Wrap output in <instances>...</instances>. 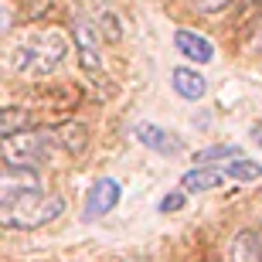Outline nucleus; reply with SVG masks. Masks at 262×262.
I'll return each mask as SVG.
<instances>
[{
    "label": "nucleus",
    "mask_w": 262,
    "mask_h": 262,
    "mask_svg": "<svg viewBox=\"0 0 262 262\" xmlns=\"http://www.w3.org/2000/svg\"><path fill=\"white\" fill-rule=\"evenodd\" d=\"M119 198H123V184L116 177H99L96 184L89 187V198H85V222H96V218L109 214L119 204Z\"/></svg>",
    "instance_id": "nucleus-5"
},
{
    "label": "nucleus",
    "mask_w": 262,
    "mask_h": 262,
    "mask_svg": "<svg viewBox=\"0 0 262 262\" xmlns=\"http://www.w3.org/2000/svg\"><path fill=\"white\" fill-rule=\"evenodd\" d=\"M61 211H65V198L45 194L38 187V191H28V194L0 204V225L14 228V232H34V228H45L48 222H55Z\"/></svg>",
    "instance_id": "nucleus-2"
},
{
    "label": "nucleus",
    "mask_w": 262,
    "mask_h": 262,
    "mask_svg": "<svg viewBox=\"0 0 262 262\" xmlns=\"http://www.w3.org/2000/svg\"><path fill=\"white\" fill-rule=\"evenodd\" d=\"M72 41L61 28L51 24H31L20 34H14L7 45V65L24 78H45L55 75L65 65Z\"/></svg>",
    "instance_id": "nucleus-1"
},
{
    "label": "nucleus",
    "mask_w": 262,
    "mask_h": 262,
    "mask_svg": "<svg viewBox=\"0 0 262 262\" xmlns=\"http://www.w3.org/2000/svg\"><path fill=\"white\" fill-rule=\"evenodd\" d=\"M133 136L146 146V150H154V154H160V157H177L181 150H184V146H181V140H177L170 129L157 126V123H136V126H133Z\"/></svg>",
    "instance_id": "nucleus-6"
},
{
    "label": "nucleus",
    "mask_w": 262,
    "mask_h": 262,
    "mask_svg": "<svg viewBox=\"0 0 262 262\" xmlns=\"http://www.w3.org/2000/svg\"><path fill=\"white\" fill-rule=\"evenodd\" d=\"M170 85H174V92L181 99H187V102H198V99L208 96V78H204L198 68H187V65H177L174 72H170Z\"/></svg>",
    "instance_id": "nucleus-7"
},
{
    "label": "nucleus",
    "mask_w": 262,
    "mask_h": 262,
    "mask_svg": "<svg viewBox=\"0 0 262 262\" xmlns=\"http://www.w3.org/2000/svg\"><path fill=\"white\" fill-rule=\"evenodd\" d=\"M214 167L225 174V181H259L262 177V164H255L249 157H232L228 164H214Z\"/></svg>",
    "instance_id": "nucleus-13"
},
{
    "label": "nucleus",
    "mask_w": 262,
    "mask_h": 262,
    "mask_svg": "<svg viewBox=\"0 0 262 262\" xmlns=\"http://www.w3.org/2000/svg\"><path fill=\"white\" fill-rule=\"evenodd\" d=\"M184 201H187V194L184 191H177V194H167L164 201H160V211H177V208H184Z\"/></svg>",
    "instance_id": "nucleus-18"
},
{
    "label": "nucleus",
    "mask_w": 262,
    "mask_h": 262,
    "mask_svg": "<svg viewBox=\"0 0 262 262\" xmlns=\"http://www.w3.org/2000/svg\"><path fill=\"white\" fill-rule=\"evenodd\" d=\"M51 154V129H20V133L0 136V157L7 167L38 170Z\"/></svg>",
    "instance_id": "nucleus-3"
},
{
    "label": "nucleus",
    "mask_w": 262,
    "mask_h": 262,
    "mask_svg": "<svg viewBox=\"0 0 262 262\" xmlns=\"http://www.w3.org/2000/svg\"><path fill=\"white\" fill-rule=\"evenodd\" d=\"M38 174L34 170H24V167H7L0 174V204L10 201V198H20L28 191H38Z\"/></svg>",
    "instance_id": "nucleus-8"
},
{
    "label": "nucleus",
    "mask_w": 262,
    "mask_h": 262,
    "mask_svg": "<svg viewBox=\"0 0 262 262\" xmlns=\"http://www.w3.org/2000/svg\"><path fill=\"white\" fill-rule=\"evenodd\" d=\"M51 143H58L65 154H82L89 146V126L82 123H58V126H51Z\"/></svg>",
    "instance_id": "nucleus-11"
},
{
    "label": "nucleus",
    "mask_w": 262,
    "mask_h": 262,
    "mask_svg": "<svg viewBox=\"0 0 262 262\" xmlns=\"http://www.w3.org/2000/svg\"><path fill=\"white\" fill-rule=\"evenodd\" d=\"M75 48H78V58H82V68L96 78V85H106V72H102V58H99L96 24H85V20L75 24Z\"/></svg>",
    "instance_id": "nucleus-4"
},
{
    "label": "nucleus",
    "mask_w": 262,
    "mask_h": 262,
    "mask_svg": "<svg viewBox=\"0 0 262 262\" xmlns=\"http://www.w3.org/2000/svg\"><path fill=\"white\" fill-rule=\"evenodd\" d=\"M228 262H262V232H255V228H242V232L232 238Z\"/></svg>",
    "instance_id": "nucleus-10"
},
{
    "label": "nucleus",
    "mask_w": 262,
    "mask_h": 262,
    "mask_svg": "<svg viewBox=\"0 0 262 262\" xmlns=\"http://www.w3.org/2000/svg\"><path fill=\"white\" fill-rule=\"evenodd\" d=\"M232 157H242V150H238V146L222 143V146H211V150H201L194 164L198 167H208V164H214V160H222V164H225V160H232Z\"/></svg>",
    "instance_id": "nucleus-15"
},
{
    "label": "nucleus",
    "mask_w": 262,
    "mask_h": 262,
    "mask_svg": "<svg viewBox=\"0 0 262 262\" xmlns=\"http://www.w3.org/2000/svg\"><path fill=\"white\" fill-rule=\"evenodd\" d=\"M102 31H106L109 41H119V38H123V31H119V17H113L109 10L102 14Z\"/></svg>",
    "instance_id": "nucleus-16"
},
{
    "label": "nucleus",
    "mask_w": 262,
    "mask_h": 262,
    "mask_svg": "<svg viewBox=\"0 0 262 262\" xmlns=\"http://www.w3.org/2000/svg\"><path fill=\"white\" fill-rule=\"evenodd\" d=\"M249 136H252L255 143L262 146V123H252V129H249Z\"/></svg>",
    "instance_id": "nucleus-20"
},
{
    "label": "nucleus",
    "mask_w": 262,
    "mask_h": 262,
    "mask_svg": "<svg viewBox=\"0 0 262 262\" xmlns=\"http://www.w3.org/2000/svg\"><path fill=\"white\" fill-rule=\"evenodd\" d=\"M174 45H177V51L184 55L187 61H198V65H208V61L214 58V45L204 34H194V31H177L174 34Z\"/></svg>",
    "instance_id": "nucleus-9"
},
{
    "label": "nucleus",
    "mask_w": 262,
    "mask_h": 262,
    "mask_svg": "<svg viewBox=\"0 0 262 262\" xmlns=\"http://www.w3.org/2000/svg\"><path fill=\"white\" fill-rule=\"evenodd\" d=\"M31 126V113L20 106H0V136L20 133V129Z\"/></svg>",
    "instance_id": "nucleus-14"
},
{
    "label": "nucleus",
    "mask_w": 262,
    "mask_h": 262,
    "mask_svg": "<svg viewBox=\"0 0 262 262\" xmlns=\"http://www.w3.org/2000/svg\"><path fill=\"white\" fill-rule=\"evenodd\" d=\"M225 184V174L218 170V167H194V170H187L184 177H181V191L184 194H201V191H214V187Z\"/></svg>",
    "instance_id": "nucleus-12"
},
{
    "label": "nucleus",
    "mask_w": 262,
    "mask_h": 262,
    "mask_svg": "<svg viewBox=\"0 0 262 262\" xmlns=\"http://www.w3.org/2000/svg\"><path fill=\"white\" fill-rule=\"evenodd\" d=\"M191 4H194L201 14H218V10H225L232 0H191Z\"/></svg>",
    "instance_id": "nucleus-17"
},
{
    "label": "nucleus",
    "mask_w": 262,
    "mask_h": 262,
    "mask_svg": "<svg viewBox=\"0 0 262 262\" xmlns=\"http://www.w3.org/2000/svg\"><path fill=\"white\" fill-rule=\"evenodd\" d=\"M10 28V10H7V4H0V34Z\"/></svg>",
    "instance_id": "nucleus-19"
},
{
    "label": "nucleus",
    "mask_w": 262,
    "mask_h": 262,
    "mask_svg": "<svg viewBox=\"0 0 262 262\" xmlns=\"http://www.w3.org/2000/svg\"><path fill=\"white\" fill-rule=\"evenodd\" d=\"M242 7H255V4H262V0H238Z\"/></svg>",
    "instance_id": "nucleus-21"
}]
</instances>
